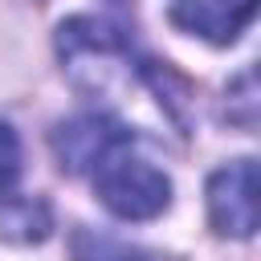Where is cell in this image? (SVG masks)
Segmentation results:
<instances>
[{"label": "cell", "mask_w": 261, "mask_h": 261, "mask_svg": "<svg viewBox=\"0 0 261 261\" xmlns=\"http://www.w3.org/2000/svg\"><path fill=\"white\" fill-rule=\"evenodd\" d=\"M94 192L118 220H151L171 204V179L155 163L130 155V147L94 171Z\"/></svg>", "instance_id": "6da1fadb"}, {"label": "cell", "mask_w": 261, "mask_h": 261, "mask_svg": "<svg viewBox=\"0 0 261 261\" xmlns=\"http://www.w3.org/2000/svg\"><path fill=\"white\" fill-rule=\"evenodd\" d=\"M261 179L253 159H232L208 175V220L220 237L249 241L261 220Z\"/></svg>", "instance_id": "7a4b0ae2"}, {"label": "cell", "mask_w": 261, "mask_h": 261, "mask_svg": "<svg viewBox=\"0 0 261 261\" xmlns=\"http://www.w3.org/2000/svg\"><path fill=\"white\" fill-rule=\"evenodd\" d=\"M122 147H130V130L118 122V118H110V114H98V110H90V114H73V118H65V122H57V130H53V155H57V163L65 167V171H73V175H94L110 155H118Z\"/></svg>", "instance_id": "3957f363"}, {"label": "cell", "mask_w": 261, "mask_h": 261, "mask_svg": "<svg viewBox=\"0 0 261 261\" xmlns=\"http://www.w3.org/2000/svg\"><path fill=\"white\" fill-rule=\"evenodd\" d=\"M253 12H257V0H175L171 4V20L184 33L204 37L212 45H232L253 20Z\"/></svg>", "instance_id": "277c9868"}, {"label": "cell", "mask_w": 261, "mask_h": 261, "mask_svg": "<svg viewBox=\"0 0 261 261\" xmlns=\"http://www.w3.org/2000/svg\"><path fill=\"white\" fill-rule=\"evenodd\" d=\"M49 228H53V216H49L45 200H37V196H8V200H0V237L4 241L33 245V241H45Z\"/></svg>", "instance_id": "5b68a950"}, {"label": "cell", "mask_w": 261, "mask_h": 261, "mask_svg": "<svg viewBox=\"0 0 261 261\" xmlns=\"http://www.w3.org/2000/svg\"><path fill=\"white\" fill-rule=\"evenodd\" d=\"M73 261H167L159 253H147L139 245H126V241H114V237H102V232H77L73 237Z\"/></svg>", "instance_id": "8992f818"}, {"label": "cell", "mask_w": 261, "mask_h": 261, "mask_svg": "<svg viewBox=\"0 0 261 261\" xmlns=\"http://www.w3.org/2000/svg\"><path fill=\"white\" fill-rule=\"evenodd\" d=\"M20 163H24L20 139H16V130H12L8 122H0V200L12 196V188H16V179H20Z\"/></svg>", "instance_id": "52a82bcc"}]
</instances>
